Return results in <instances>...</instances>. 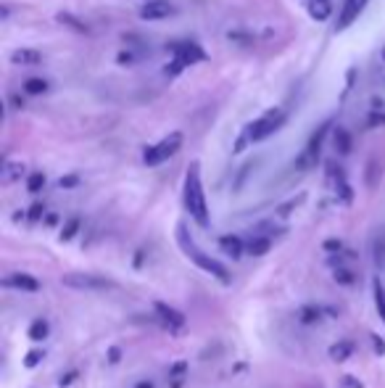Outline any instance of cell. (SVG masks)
<instances>
[{"instance_id":"cell-1","label":"cell","mask_w":385,"mask_h":388,"mask_svg":"<svg viewBox=\"0 0 385 388\" xmlns=\"http://www.w3.org/2000/svg\"><path fill=\"white\" fill-rule=\"evenodd\" d=\"M183 203L185 212L190 214V220L198 227H209V203H206V193H203L201 180V164L193 161L187 172H185V185H183Z\"/></svg>"},{"instance_id":"cell-2","label":"cell","mask_w":385,"mask_h":388,"mask_svg":"<svg viewBox=\"0 0 385 388\" xmlns=\"http://www.w3.org/2000/svg\"><path fill=\"white\" fill-rule=\"evenodd\" d=\"M285 122H288V111H285V109H280V106L267 109L261 117H256L251 124H246V130L240 133L237 143H235V151L240 153L246 146H256V143L272 137L275 133H280L285 127Z\"/></svg>"},{"instance_id":"cell-3","label":"cell","mask_w":385,"mask_h":388,"mask_svg":"<svg viewBox=\"0 0 385 388\" xmlns=\"http://www.w3.org/2000/svg\"><path fill=\"white\" fill-rule=\"evenodd\" d=\"M177 243H180V249H183V253L198 267V270L209 272L211 277H217L219 283H233V275H230V270L224 267V264H219L217 259H211L209 253H203L201 249H198V243L193 240V236L187 233V225L185 222H180L177 225Z\"/></svg>"},{"instance_id":"cell-4","label":"cell","mask_w":385,"mask_h":388,"mask_svg":"<svg viewBox=\"0 0 385 388\" xmlns=\"http://www.w3.org/2000/svg\"><path fill=\"white\" fill-rule=\"evenodd\" d=\"M183 143H185V135L180 130L169 133V135H164L159 143H153V146H148V148L143 151V164H145V167H159V164H164V161H169L174 153L183 148Z\"/></svg>"},{"instance_id":"cell-5","label":"cell","mask_w":385,"mask_h":388,"mask_svg":"<svg viewBox=\"0 0 385 388\" xmlns=\"http://www.w3.org/2000/svg\"><path fill=\"white\" fill-rule=\"evenodd\" d=\"M169 51L174 53L172 69H167L169 77H177L183 69L193 67V64H198V61H206V53H203V48L198 43H172Z\"/></svg>"},{"instance_id":"cell-6","label":"cell","mask_w":385,"mask_h":388,"mask_svg":"<svg viewBox=\"0 0 385 388\" xmlns=\"http://www.w3.org/2000/svg\"><path fill=\"white\" fill-rule=\"evenodd\" d=\"M61 283L74 290H106L114 286L111 280H106L101 275H90V272H69L61 277Z\"/></svg>"},{"instance_id":"cell-7","label":"cell","mask_w":385,"mask_h":388,"mask_svg":"<svg viewBox=\"0 0 385 388\" xmlns=\"http://www.w3.org/2000/svg\"><path fill=\"white\" fill-rule=\"evenodd\" d=\"M153 312H156V320H159V325H161L164 330H169V333H183L185 317L174 306L164 304V301H156V304H153Z\"/></svg>"},{"instance_id":"cell-8","label":"cell","mask_w":385,"mask_h":388,"mask_svg":"<svg viewBox=\"0 0 385 388\" xmlns=\"http://www.w3.org/2000/svg\"><path fill=\"white\" fill-rule=\"evenodd\" d=\"M369 0H343V5H340V14L335 19V32H343V30H349L356 19L364 14V8H367Z\"/></svg>"},{"instance_id":"cell-9","label":"cell","mask_w":385,"mask_h":388,"mask_svg":"<svg viewBox=\"0 0 385 388\" xmlns=\"http://www.w3.org/2000/svg\"><path fill=\"white\" fill-rule=\"evenodd\" d=\"M327 127H330V124H322L317 133L312 135V140L306 143V148H303V153L299 156V161H296V167L299 169H309L317 164L319 148H322V140H325V135H327Z\"/></svg>"},{"instance_id":"cell-10","label":"cell","mask_w":385,"mask_h":388,"mask_svg":"<svg viewBox=\"0 0 385 388\" xmlns=\"http://www.w3.org/2000/svg\"><path fill=\"white\" fill-rule=\"evenodd\" d=\"M172 14H174V5L169 0H143L140 11H137V16L143 21H161V19H169Z\"/></svg>"},{"instance_id":"cell-11","label":"cell","mask_w":385,"mask_h":388,"mask_svg":"<svg viewBox=\"0 0 385 388\" xmlns=\"http://www.w3.org/2000/svg\"><path fill=\"white\" fill-rule=\"evenodd\" d=\"M3 286L5 288H14V290H24V293H37L40 290V280L27 275V272H14L8 277H3Z\"/></svg>"},{"instance_id":"cell-12","label":"cell","mask_w":385,"mask_h":388,"mask_svg":"<svg viewBox=\"0 0 385 388\" xmlns=\"http://www.w3.org/2000/svg\"><path fill=\"white\" fill-rule=\"evenodd\" d=\"M43 61V53L32 51V48H16L11 53V64L14 67H37Z\"/></svg>"},{"instance_id":"cell-13","label":"cell","mask_w":385,"mask_h":388,"mask_svg":"<svg viewBox=\"0 0 385 388\" xmlns=\"http://www.w3.org/2000/svg\"><path fill=\"white\" fill-rule=\"evenodd\" d=\"M219 249L227 253L230 259H240V256L246 253V243L237 236H222L219 238Z\"/></svg>"},{"instance_id":"cell-14","label":"cell","mask_w":385,"mask_h":388,"mask_svg":"<svg viewBox=\"0 0 385 388\" xmlns=\"http://www.w3.org/2000/svg\"><path fill=\"white\" fill-rule=\"evenodd\" d=\"M306 11H309V16L314 21H327L330 14H333V5H330V0H309Z\"/></svg>"},{"instance_id":"cell-15","label":"cell","mask_w":385,"mask_h":388,"mask_svg":"<svg viewBox=\"0 0 385 388\" xmlns=\"http://www.w3.org/2000/svg\"><path fill=\"white\" fill-rule=\"evenodd\" d=\"M269 251H272V236H253L246 243V253H251V256H264Z\"/></svg>"},{"instance_id":"cell-16","label":"cell","mask_w":385,"mask_h":388,"mask_svg":"<svg viewBox=\"0 0 385 388\" xmlns=\"http://www.w3.org/2000/svg\"><path fill=\"white\" fill-rule=\"evenodd\" d=\"M351 354H353V343L351 341H338V343H333L330 346V359L333 362H346V359H351Z\"/></svg>"},{"instance_id":"cell-17","label":"cell","mask_w":385,"mask_h":388,"mask_svg":"<svg viewBox=\"0 0 385 388\" xmlns=\"http://www.w3.org/2000/svg\"><path fill=\"white\" fill-rule=\"evenodd\" d=\"M372 259H375V267L385 272V233L372 240Z\"/></svg>"},{"instance_id":"cell-18","label":"cell","mask_w":385,"mask_h":388,"mask_svg":"<svg viewBox=\"0 0 385 388\" xmlns=\"http://www.w3.org/2000/svg\"><path fill=\"white\" fill-rule=\"evenodd\" d=\"M333 143H335V151L338 153H343V156L351 153V135H349L343 127H338V130L333 133Z\"/></svg>"},{"instance_id":"cell-19","label":"cell","mask_w":385,"mask_h":388,"mask_svg":"<svg viewBox=\"0 0 385 388\" xmlns=\"http://www.w3.org/2000/svg\"><path fill=\"white\" fill-rule=\"evenodd\" d=\"M24 174V161H5V167H3V183H14Z\"/></svg>"},{"instance_id":"cell-20","label":"cell","mask_w":385,"mask_h":388,"mask_svg":"<svg viewBox=\"0 0 385 388\" xmlns=\"http://www.w3.org/2000/svg\"><path fill=\"white\" fill-rule=\"evenodd\" d=\"M319 320H322V309L319 306H301L299 309V322H303V325H312V322Z\"/></svg>"},{"instance_id":"cell-21","label":"cell","mask_w":385,"mask_h":388,"mask_svg":"<svg viewBox=\"0 0 385 388\" xmlns=\"http://www.w3.org/2000/svg\"><path fill=\"white\" fill-rule=\"evenodd\" d=\"M45 90H48V82L40 80V77H32V80L24 82V93H27V95H43Z\"/></svg>"},{"instance_id":"cell-22","label":"cell","mask_w":385,"mask_h":388,"mask_svg":"<svg viewBox=\"0 0 385 388\" xmlns=\"http://www.w3.org/2000/svg\"><path fill=\"white\" fill-rule=\"evenodd\" d=\"M375 306H377V315H380V320L385 322V288H383V283L375 277Z\"/></svg>"},{"instance_id":"cell-23","label":"cell","mask_w":385,"mask_h":388,"mask_svg":"<svg viewBox=\"0 0 385 388\" xmlns=\"http://www.w3.org/2000/svg\"><path fill=\"white\" fill-rule=\"evenodd\" d=\"M30 338H32V341H43V338H48V322L34 320L32 325H30Z\"/></svg>"},{"instance_id":"cell-24","label":"cell","mask_w":385,"mask_h":388,"mask_svg":"<svg viewBox=\"0 0 385 388\" xmlns=\"http://www.w3.org/2000/svg\"><path fill=\"white\" fill-rule=\"evenodd\" d=\"M43 359H45V349H30V354L24 356V367H27V370H34Z\"/></svg>"},{"instance_id":"cell-25","label":"cell","mask_w":385,"mask_h":388,"mask_svg":"<svg viewBox=\"0 0 385 388\" xmlns=\"http://www.w3.org/2000/svg\"><path fill=\"white\" fill-rule=\"evenodd\" d=\"M43 185H45V174H43V172H32V174L27 177V190H30V193H40Z\"/></svg>"},{"instance_id":"cell-26","label":"cell","mask_w":385,"mask_h":388,"mask_svg":"<svg viewBox=\"0 0 385 388\" xmlns=\"http://www.w3.org/2000/svg\"><path fill=\"white\" fill-rule=\"evenodd\" d=\"M80 225H82V222H80V217H71V220L67 222V227L61 230V240H64V243H67V240H71V238L77 236V230H80Z\"/></svg>"},{"instance_id":"cell-27","label":"cell","mask_w":385,"mask_h":388,"mask_svg":"<svg viewBox=\"0 0 385 388\" xmlns=\"http://www.w3.org/2000/svg\"><path fill=\"white\" fill-rule=\"evenodd\" d=\"M185 372H187V362H174L172 365V370H169V375L174 378V388L180 386V380L185 378Z\"/></svg>"},{"instance_id":"cell-28","label":"cell","mask_w":385,"mask_h":388,"mask_svg":"<svg viewBox=\"0 0 385 388\" xmlns=\"http://www.w3.org/2000/svg\"><path fill=\"white\" fill-rule=\"evenodd\" d=\"M58 21H67L69 27H71V30H77V32H87V27H84L82 21H77L71 14H58Z\"/></svg>"},{"instance_id":"cell-29","label":"cell","mask_w":385,"mask_h":388,"mask_svg":"<svg viewBox=\"0 0 385 388\" xmlns=\"http://www.w3.org/2000/svg\"><path fill=\"white\" fill-rule=\"evenodd\" d=\"M335 280H338V283H343V286H353V275L349 270H343V267H338V270H335Z\"/></svg>"},{"instance_id":"cell-30","label":"cell","mask_w":385,"mask_h":388,"mask_svg":"<svg viewBox=\"0 0 385 388\" xmlns=\"http://www.w3.org/2000/svg\"><path fill=\"white\" fill-rule=\"evenodd\" d=\"M43 214H45V206H43V203H34L32 209H30V222H40L43 220Z\"/></svg>"},{"instance_id":"cell-31","label":"cell","mask_w":385,"mask_h":388,"mask_svg":"<svg viewBox=\"0 0 385 388\" xmlns=\"http://www.w3.org/2000/svg\"><path fill=\"white\" fill-rule=\"evenodd\" d=\"M77 183H80V177H77V174H67V177H61V180H58V185L61 187H74Z\"/></svg>"},{"instance_id":"cell-32","label":"cell","mask_w":385,"mask_h":388,"mask_svg":"<svg viewBox=\"0 0 385 388\" xmlns=\"http://www.w3.org/2000/svg\"><path fill=\"white\" fill-rule=\"evenodd\" d=\"M74 380H77V370H71L69 375H61V378H58V386H71Z\"/></svg>"},{"instance_id":"cell-33","label":"cell","mask_w":385,"mask_h":388,"mask_svg":"<svg viewBox=\"0 0 385 388\" xmlns=\"http://www.w3.org/2000/svg\"><path fill=\"white\" fill-rule=\"evenodd\" d=\"M325 251H343L340 240H325Z\"/></svg>"},{"instance_id":"cell-34","label":"cell","mask_w":385,"mask_h":388,"mask_svg":"<svg viewBox=\"0 0 385 388\" xmlns=\"http://www.w3.org/2000/svg\"><path fill=\"white\" fill-rule=\"evenodd\" d=\"M372 343H375V354H385V341L383 338H377V336H372Z\"/></svg>"},{"instance_id":"cell-35","label":"cell","mask_w":385,"mask_h":388,"mask_svg":"<svg viewBox=\"0 0 385 388\" xmlns=\"http://www.w3.org/2000/svg\"><path fill=\"white\" fill-rule=\"evenodd\" d=\"M119 359H121V349H119V346H114V349L108 352V362H111V365H117Z\"/></svg>"},{"instance_id":"cell-36","label":"cell","mask_w":385,"mask_h":388,"mask_svg":"<svg viewBox=\"0 0 385 388\" xmlns=\"http://www.w3.org/2000/svg\"><path fill=\"white\" fill-rule=\"evenodd\" d=\"M135 388H153V383H151V380H140V383H137Z\"/></svg>"}]
</instances>
